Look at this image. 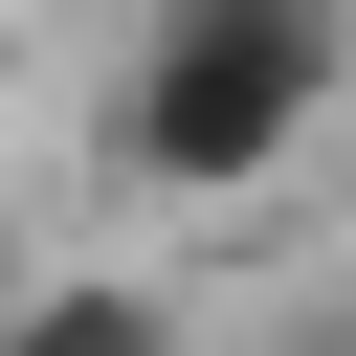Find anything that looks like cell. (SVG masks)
Returning <instances> with one entry per match:
<instances>
[{
	"mask_svg": "<svg viewBox=\"0 0 356 356\" xmlns=\"http://www.w3.org/2000/svg\"><path fill=\"white\" fill-rule=\"evenodd\" d=\"M267 356H356V312H289V334H267Z\"/></svg>",
	"mask_w": 356,
	"mask_h": 356,
	"instance_id": "obj_3",
	"label": "cell"
},
{
	"mask_svg": "<svg viewBox=\"0 0 356 356\" xmlns=\"http://www.w3.org/2000/svg\"><path fill=\"white\" fill-rule=\"evenodd\" d=\"M356 89V0H134L111 67V178L134 200H267Z\"/></svg>",
	"mask_w": 356,
	"mask_h": 356,
	"instance_id": "obj_1",
	"label": "cell"
},
{
	"mask_svg": "<svg viewBox=\"0 0 356 356\" xmlns=\"http://www.w3.org/2000/svg\"><path fill=\"white\" fill-rule=\"evenodd\" d=\"M0 356H178V289H134V267H44V289H0Z\"/></svg>",
	"mask_w": 356,
	"mask_h": 356,
	"instance_id": "obj_2",
	"label": "cell"
}]
</instances>
